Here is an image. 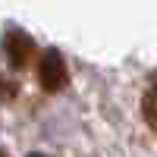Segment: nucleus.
Wrapping results in <instances>:
<instances>
[{
    "label": "nucleus",
    "mask_w": 157,
    "mask_h": 157,
    "mask_svg": "<svg viewBox=\"0 0 157 157\" xmlns=\"http://www.w3.org/2000/svg\"><path fill=\"white\" fill-rule=\"evenodd\" d=\"M32 157H44V154H32Z\"/></svg>",
    "instance_id": "6"
},
{
    "label": "nucleus",
    "mask_w": 157,
    "mask_h": 157,
    "mask_svg": "<svg viewBox=\"0 0 157 157\" xmlns=\"http://www.w3.org/2000/svg\"><path fill=\"white\" fill-rule=\"evenodd\" d=\"M3 54H6V60H10L16 69H25V66L32 63V57H35V41H32L25 32L10 29V32L3 35Z\"/></svg>",
    "instance_id": "2"
},
{
    "label": "nucleus",
    "mask_w": 157,
    "mask_h": 157,
    "mask_svg": "<svg viewBox=\"0 0 157 157\" xmlns=\"http://www.w3.org/2000/svg\"><path fill=\"white\" fill-rule=\"evenodd\" d=\"M13 98H16V82L0 75V101H13Z\"/></svg>",
    "instance_id": "4"
},
{
    "label": "nucleus",
    "mask_w": 157,
    "mask_h": 157,
    "mask_svg": "<svg viewBox=\"0 0 157 157\" xmlns=\"http://www.w3.org/2000/svg\"><path fill=\"white\" fill-rule=\"evenodd\" d=\"M0 157H10V154H6V151H0Z\"/></svg>",
    "instance_id": "5"
},
{
    "label": "nucleus",
    "mask_w": 157,
    "mask_h": 157,
    "mask_svg": "<svg viewBox=\"0 0 157 157\" xmlns=\"http://www.w3.org/2000/svg\"><path fill=\"white\" fill-rule=\"evenodd\" d=\"M38 85L44 91H50V94L66 85V63H63V57L57 50H44L41 60H38Z\"/></svg>",
    "instance_id": "1"
},
{
    "label": "nucleus",
    "mask_w": 157,
    "mask_h": 157,
    "mask_svg": "<svg viewBox=\"0 0 157 157\" xmlns=\"http://www.w3.org/2000/svg\"><path fill=\"white\" fill-rule=\"evenodd\" d=\"M141 113H145L148 126L154 129V135H157V75L151 78V85H148V91H145V98H141Z\"/></svg>",
    "instance_id": "3"
}]
</instances>
